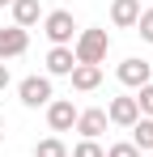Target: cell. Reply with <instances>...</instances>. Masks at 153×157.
I'll return each mask as SVG.
<instances>
[{
    "mask_svg": "<svg viewBox=\"0 0 153 157\" xmlns=\"http://www.w3.org/2000/svg\"><path fill=\"white\" fill-rule=\"evenodd\" d=\"M73 157H106V149H102L98 140H81V144L73 149Z\"/></svg>",
    "mask_w": 153,
    "mask_h": 157,
    "instance_id": "15",
    "label": "cell"
},
{
    "mask_svg": "<svg viewBox=\"0 0 153 157\" xmlns=\"http://www.w3.org/2000/svg\"><path fill=\"white\" fill-rule=\"evenodd\" d=\"M136 119H140L136 98H111V106H106V123H115V128H132Z\"/></svg>",
    "mask_w": 153,
    "mask_h": 157,
    "instance_id": "7",
    "label": "cell"
},
{
    "mask_svg": "<svg viewBox=\"0 0 153 157\" xmlns=\"http://www.w3.org/2000/svg\"><path fill=\"white\" fill-rule=\"evenodd\" d=\"M68 77H73V89H76V94H89V89L102 85V68H98V64H76Z\"/></svg>",
    "mask_w": 153,
    "mask_h": 157,
    "instance_id": "10",
    "label": "cell"
},
{
    "mask_svg": "<svg viewBox=\"0 0 153 157\" xmlns=\"http://www.w3.org/2000/svg\"><path fill=\"white\" fill-rule=\"evenodd\" d=\"M9 81H13L9 77V64H0V89H9Z\"/></svg>",
    "mask_w": 153,
    "mask_h": 157,
    "instance_id": "19",
    "label": "cell"
},
{
    "mask_svg": "<svg viewBox=\"0 0 153 157\" xmlns=\"http://www.w3.org/2000/svg\"><path fill=\"white\" fill-rule=\"evenodd\" d=\"M115 77L124 81L128 89H140V85H149L153 68H149V59H140V55H132V59H124V64L115 68Z\"/></svg>",
    "mask_w": 153,
    "mask_h": 157,
    "instance_id": "5",
    "label": "cell"
},
{
    "mask_svg": "<svg viewBox=\"0 0 153 157\" xmlns=\"http://www.w3.org/2000/svg\"><path fill=\"white\" fill-rule=\"evenodd\" d=\"M43 34L51 38V47H68V43L76 38V21H73V13H68V9L47 13V17H43Z\"/></svg>",
    "mask_w": 153,
    "mask_h": 157,
    "instance_id": "2",
    "label": "cell"
},
{
    "mask_svg": "<svg viewBox=\"0 0 153 157\" xmlns=\"http://www.w3.org/2000/svg\"><path fill=\"white\" fill-rule=\"evenodd\" d=\"M106 51H111V34H106V30H81L76 43H73L76 64H98V68H102Z\"/></svg>",
    "mask_w": 153,
    "mask_h": 157,
    "instance_id": "1",
    "label": "cell"
},
{
    "mask_svg": "<svg viewBox=\"0 0 153 157\" xmlns=\"http://www.w3.org/2000/svg\"><path fill=\"white\" fill-rule=\"evenodd\" d=\"M136 30H140V38H145V43H153V9H145V13L136 17Z\"/></svg>",
    "mask_w": 153,
    "mask_h": 157,
    "instance_id": "18",
    "label": "cell"
},
{
    "mask_svg": "<svg viewBox=\"0 0 153 157\" xmlns=\"http://www.w3.org/2000/svg\"><path fill=\"white\" fill-rule=\"evenodd\" d=\"M106 157H140V149H136L132 140H119V144H111V149H106Z\"/></svg>",
    "mask_w": 153,
    "mask_h": 157,
    "instance_id": "17",
    "label": "cell"
},
{
    "mask_svg": "<svg viewBox=\"0 0 153 157\" xmlns=\"http://www.w3.org/2000/svg\"><path fill=\"white\" fill-rule=\"evenodd\" d=\"M73 68H76L73 47H51V51H47V77H68Z\"/></svg>",
    "mask_w": 153,
    "mask_h": 157,
    "instance_id": "9",
    "label": "cell"
},
{
    "mask_svg": "<svg viewBox=\"0 0 153 157\" xmlns=\"http://www.w3.org/2000/svg\"><path fill=\"white\" fill-rule=\"evenodd\" d=\"M76 115H81V110H76L68 98H51L47 102V128L51 132H73L76 128Z\"/></svg>",
    "mask_w": 153,
    "mask_h": 157,
    "instance_id": "3",
    "label": "cell"
},
{
    "mask_svg": "<svg viewBox=\"0 0 153 157\" xmlns=\"http://www.w3.org/2000/svg\"><path fill=\"white\" fill-rule=\"evenodd\" d=\"M136 17H140V0H111V21L119 30L136 26Z\"/></svg>",
    "mask_w": 153,
    "mask_h": 157,
    "instance_id": "11",
    "label": "cell"
},
{
    "mask_svg": "<svg viewBox=\"0 0 153 157\" xmlns=\"http://www.w3.org/2000/svg\"><path fill=\"white\" fill-rule=\"evenodd\" d=\"M132 144H136L140 153H153V119L140 115V119L132 123Z\"/></svg>",
    "mask_w": 153,
    "mask_h": 157,
    "instance_id": "13",
    "label": "cell"
},
{
    "mask_svg": "<svg viewBox=\"0 0 153 157\" xmlns=\"http://www.w3.org/2000/svg\"><path fill=\"white\" fill-rule=\"evenodd\" d=\"M34 157H68V144H64L60 136H47V140L34 144Z\"/></svg>",
    "mask_w": 153,
    "mask_h": 157,
    "instance_id": "14",
    "label": "cell"
},
{
    "mask_svg": "<svg viewBox=\"0 0 153 157\" xmlns=\"http://www.w3.org/2000/svg\"><path fill=\"white\" fill-rule=\"evenodd\" d=\"M76 132H81V140H98L102 132H106V106L81 110V115H76Z\"/></svg>",
    "mask_w": 153,
    "mask_h": 157,
    "instance_id": "8",
    "label": "cell"
},
{
    "mask_svg": "<svg viewBox=\"0 0 153 157\" xmlns=\"http://www.w3.org/2000/svg\"><path fill=\"white\" fill-rule=\"evenodd\" d=\"M4 4H13V0H0V9H4Z\"/></svg>",
    "mask_w": 153,
    "mask_h": 157,
    "instance_id": "20",
    "label": "cell"
},
{
    "mask_svg": "<svg viewBox=\"0 0 153 157\" xmlns=\"http://www.w3.org/2000/svg\"><path fill=\"white\" fill-rule=\"evenodd\" d=\"M17 94H22V106H47L55 94H51V77H26L22 85H17Z\"/></svg>",
    "mask_w": 153,
    "mask_h": 157,
    "instance_id": "4",
    "label": "cell"
},
{
    "mask_svg": "<svg viewBox=\"0 0 153 157\" xmlns=\"http://www.w3.org/2000/svg\"><path fill=\"white\" fill-rule=\"evenodd\" d=\"M9 9H13V26H22V30H30L43 17V4H38V0H13Z\"/></svg>",
    "mask_w": 153,
    "mask_h": 157,
    "instance_id": "12",
    "label": "cell"
},
{
    "mask_svg": "<svg viewBox=\"0 0 153 157\" xmlns=\"http://www.w3.org/2000/svg\"><path fill=\"white\" fill-rule=\"evenodd\" d=\"M136 106H140V115H145V119H153V81H149V85H140V98H136Z\"/></svg>",
    "mask_w": 153,
    "mask_h": 157,
    "instance_id": "16",
    "label": "cell"
},
{
    "mask_svg": "<svg viewBox=\"0 0 153 157\" xmlns=\"http://www.w3.org/2000/svg\"><path fill=\"white\" fill-rule=\"evenodd\" d=\"M26 47H30V34L22 26H0V64L13 55H26Z\"/></svg>",
    "mask_w": 153,
    "mask_h": 157,
    "instance_id": "6",
    "label": "cell"
},
{
    "mask_svg": "<svg viewBox=\"0 0 153 157\" xmlns=\"http://www.w3.org/2000/svg\"><path fill=\"white\" fill-rule=\"evenodd\" d=\"M0 140H4V132H0Z\"/></svg>",
    "mask_w": 153,
    "mask_h": 157,
    "instance_id": "21",
    "label": "cell"
}]
</instances>
